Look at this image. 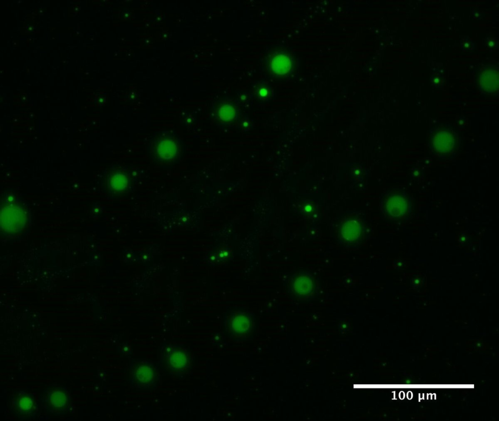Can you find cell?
<instances>
[{"mask_svg": "<svg viewBox=\"0 0 499 421\" xmlns=\"http://www.w3.org/2000/svg\"><path fill=\"white\" fill-rule=\"evenodd\" d=\"M151 155L162 162H171L180 157L185 148L182 139L173 130L154 134L149 142Z\"/></svg>", "mask_w": 499, "mask_h": 421, "instance_id": "6da1fadb", "label": "cell"}, {"mask_svg": "<svg viewBox=\"0 0 499 421\" xmlns=\"http://www.w3.org/2000/svg\"><path fill=\"white\" fill-rule=\"evenodd\" d=\"M135 360L130 367L131 382L138 390H151L157 386L159 375L154 364L147 360Z\"/></svg>", "mask_w": 499, "mask_h": 421, "instance_id": "7a4b0ae2", "label": "cell"}, {"mask_svg": "<svg viewBox=\"0 0 499 421\" xmlns=\"http://www.w3.org/2000/svg\"><path fill=\"white\" fill-rule=\"evenodd\" d=\"M161 364L165 369L175 376L185 375L191 365V355L189 350L168 345L163 349Z\"/></svg>", "mask_w": 499, "mask_h": 421, "instance_id": "3957f363", "label": "cell"}, {"mask_svg": "<svg viewBox=\"0 0 499 421\" xmlns=\"http://www.w3.org/2000/svg\"><path fill=\"white\" fill-rule=\"evenodd\" d=\"M384 212L393 219H402L408 212L410 201L406 192L401 188L389 190L383 199Z\"/></svg>", "mask_w": 499, "mask_h": 421, "instance_id": "277c9868", "label": "cell"}, {"mask_svg": "<svg viewBox=\"0 0 499 421\" xmlns=\"http://www.w3.org/2000/svg\"><path fill=\"white\" fill-rule=\"evenodd\" d=\"M456 143V135L454 132L442 127L433 130L429 140L431 150L437 155L444 157L454 151Z\"/></svg>", "mask_w": 499, "mask_h": 421, "instance_id": "5b68a950", "label": "cell"}, {"mask_svg": "<svg viewBox=\"0 0 499 421\" xmlns=\"http://www.w3.org/2000/svg\"><path fill=\"white\" fill-rule=\"evenodd\" d=\"M11 406L12 412L18 417L31 418L37 408L35 395L24 391L17 392L12 398Z\"/></svg>", "mask_w": 499, "mask_h": 421, "instance_id": "8992f818", "label": "cell"}, {"mask_svg": "<svg viewBox=\"0 0 499 421\" xmlns=\"http://www.w3.org/2000/svg\"><path fill=\"white\" fill-rule=\"evenodd\" d=\"M70 399L67 390L63 387L53 386L47 391L46 407L53 414H62L66 411L70 405Z\"/></svg>", "mask_w": 499, "mask_h": 421, "instance_id": "52a82bcc", "label": "cell"}, {"mask_svg": "<svg viewBox=\"0 0 499 421\" xmlns=\"http://www.w3.org/2000/svg\"><path fill=\"white\" fill-rule=\"evenodd\" d=\"M293 60L287 52L277 51L271 53L268 58V66L269 72L277 76H285L292 71Z\"/></svg>", "mask_w": 499, "mask_h": 421, "instance_id": "ba28073f", "label": "cell"}, {"mask_svg": "<svg viewBox=\"0 0 499 421\" xmlns=\"http://www.w3.org/2000/svg\"><path fill=\"white\" fill-rule=\"evenodd\" d=\"M249 316L244 313H238L232 318L230 326L232 332L242 335L250 332L253 324Z\"/></svg>", "mask_w": 499, "mask_h": 421, "instance_id": "9c48e42d", "label": "cell"}, {"mask_svg": "<svg viewBox=\"0 0 499 421\" xmlns=\"http://www.w3.org/2000/svg\"><path fill=\"white\" fill-rule=\"evenodd\" d=\"M483 72L481 74L482 76L480 77L477 84V87L481 91L487 93L492 94L498 89L499 77L498 72H494L493 74L491 72Z\"/></svg>", "mask_w": 499, "mask_h": 421, "instance_id": "30bf717a", "label": "cell"}, {"mask_svg": "<svg viewBox=\"0 0 499 421\" xmlns=\"http://www.w3.org/2000/svg\"><path fill=\"white\" fill-rule=\"evenodd\" d=\"M216 112L218 118L224 122L231 121L236 116L235 109L232 105L228 103L220 104L218 106Z\"/></svg>", "mask_w": 499, "mask_h": 421, "instance_id": "8fae6325", "label": "cell"}, {"mask_svg": "<svg viewBox=\"0 0 499 421\" xmlns=\"http://www.w3.org/2000/svg\"><path fill=\"white\" fill-rule=\"evenodd\" d=\"M127 182L126 176L119 173L114 174L109 181L111 187L117 191L123 190L126 187Z\"/></svg>", "mask_w": 499, "mask_h": 421, "instance_id": "7c38bea8", "label": "cell"}, {"mask_svg": "<svg viewBox=\"0 0 499 421\" xmlns=\"http://www.w3.org/2000/svg\"><path fill=\"white\" fill-rule=\"evenodd\" d=\"M430 81L432 85L436 88H441L445 82L444 74L440 70L434 71L430 75Z\"/></svg>", "mask_w": 499, "mask_h": 421, "instance_id": "4fadbf2b", "label": "cell"}, {"mask_svg": "<svg viewBox=\"0 0 499 421\" xmlns=\"http://www.w3.org/2000/svg\"><path fill=\"white\" fill-rule=\"evenodd\" d=\"M255 94L259 99H267L270 96V88L266 84H259L255 88Z\"/></svg>", "mask_w": 499, "mask_h": 421, "instance_id": "5bb4252c", "label": "cell"}, {"mask_svg": "<svg viewBox=\"0 0 499 421\" xmlns=\"http://www.w3.org/2000/svg\"><path fill=\"white\" fill-rule=\"evenodd\" d=\"M460 44L463 51L473 50L475 47L473 40L468 36L463 37L461 39Z\"/></svg>", "mask_w": 499, "mask_h": 421, "instance_id": "9a60e30c", "label": "cell"}, {"mask_svg": "<svg viewBox=\"0 0 499 421\" xmlns=\"http://www.w3.org/2000/svg\"><path fill=\"white\" fill-rule=\"evenodd\" d=\"M485 44L489 49H495L498 45V39L495 37H488L485 38Z\"/></svg>", "mask_w": 499, "mask_h": 421, "instance_id": "2e32d148", "label": "cell"}, {"mask_svg": "<svg viewBox=\"0 0 499 421\" xmlns=\"http://www.w3.org/2000/svg\"><path fill=\"white\" fill-rule=\"evenodd\" d=\"M124 261L127 263H132L135 260L134 253L131 250H125L123 252Z\"/></svg>", "mask_w": 499, "mask_h": 421, "instance_id": "e0dca14e", "label": "cell"}, {"mask_svg": "<svg viewBox=\"0 0 499 421\" xmlns=\"http://www.w3.org/2000/svg\"><path fill=\"white\" fill-rule=\"evenodd\" d=\"M420 170L417 168H414L411 172V175L414 178H417L420 175Z\"/></svg>", "mask_w": 499, "mask_h": 421, "instance_id": "ac0fdd59", "label": "cell"}, {"mask_svg": "<svg viewBox=\"0 0 499 421\" xmlns=\"http://www.w3.org/2000/svg\"><path fill=\"white\" fill-rule=\"evenodd\" d=\"M142 258H143V260L147 261V260H148L149 259L150 256H149V255L148 254L145 253L144 254H143V257L142 256Z\"/></svg>", "mask_w": 499, "mask_h": 421, "instance_id": "d6986e66", "label": "cell"}]
</instances>
